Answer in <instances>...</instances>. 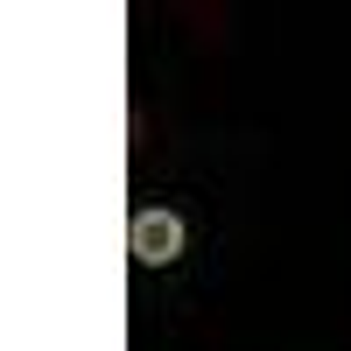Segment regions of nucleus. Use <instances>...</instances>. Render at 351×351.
I'll use <instances>...</instances> for the list:
<instances>
[{
    "label": "nucleus",
    "instance_id": "1",
    "mask_svg": "<svg viewBox=\"0 0 351 351\" xmlns=\"http://www.w3.org/2000/svg\"><path fill=\"white\" fill-rule=\"evenodd\" d=\"M183 218L169 211V204H141V211L127 218V253H134V267H176L183 260Z\"/></svg>",
    "mask_w": 351,
    "mask_h": 351
}]
</instances>
